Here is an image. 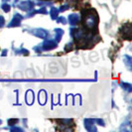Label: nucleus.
Segmentation results:
<instances>
[{"instance_id":"nucleus-1","label":"nucleus","mask_w":132,"mask_h":132,"mask_svg":"<svg viewBox=\"0 0 132 132\" xmlns=\"http://www.w3.org/2000/svg\"><path fill=\"white\" fill-rule=\"evenodd\" d=\"M97 23H98V17L94 11L93 13V11H90L89 13H86V16L84 17V25L89 30L95 29L97 26Z\"/></svg>"},{"instance_id":"nucleus-2","label":"nucleus","mask_w":132,"mask_h":132,"mask_svg":"<svg viewBox=\"0 0 132 132\" xmlns=\"http://www.w3.org/2000/svg\"><path fill=\"white\" fill-rule=\"evenodd\" d=\"M41 47H42V50L49 51V50L55 49L57 47V43L55 41H53V40H47L43 44H41Z\"/></svg>"},{"instance_id":"nucleus-3","label":"nucleus","mask_w":132,"mask_h":132,"mask_svg":"<svg viewBox=\"0 0 132 132\" xmlns=\"http://www.w3.org/2000/svg\"><path fill=\"white\" fill-rule=\"evenodd\" d=\"M18 8L21 9L22 11H32V9L34 8V4L31 2V1H24V2H21L19 5H18Z\"/></svg>"},{"instance_id":"nucleus-4","label":"nucleus","mask_w":132,"mask_h":132,"mask_svg":"<svg viewBox=\"0 0 132 132\" xmlns=\"http://www.w3.org/2000/svg\"><path fill=\"white\" fill-rule=\"evenodd\" d=\"M22 16L20 15V14H15L13 16V18H12V20H11V22L8 24V27L9 28H11V27H17L19 26L20 24H21V21H22Z\"/></svg>"},{"instance_id":"nucleus-5","label":"nucleus","mask_w":132,"mask_h":132,"mask_svg":"<svg viewBox=\"0 0 132 132\" xmlns=\"http://www.w3.org/2000/svg\"><path fill=\"white\" fill-rule=\"evenodd\" d=\"M84 123H85V127H86V129L87 131H96V128L94 126V120L93 119L86 118L85 119Z\"/></svg>"},{"instance_id":"nucleus-6","label":"nucleus","mask_w":132,"mask_h":132,"mask_svg":"<svg viewBox=\"0 0 132 132\" xmlns=\"http://www.w3.org/2000/svg\"><path fill=\"white\" fill-rule=\"evenodd\" d=\"M32 34H33L34 36H36V37H39V38H46L47 35H48V32H47L46 30H44V29H34L33 31H32Z\"/></svg>"},{"instance_id":"nucleus-7","label":"nucleus","mask_w":132,"mask_h":132,"mask_svg":"<svg viewBox=\"0 0 132 132\" xmlns=\"http://www.w3.org/2000/svg\"><path fill=\"white\" fill-rule=\"evenodd\" d=\"M69 23L72 25V26H75V25H77L78 23H79V17L78 14H71L70 16H69Z\"/></svg>"},{"instance_id":"nucleus-8","label":"nucleus","mask_w":132,"mask_h":132,"mask_svg":"<svg viewBox=\"0 0 132 132\" xmlns=\"http://www.w3.org/2000/svg\"><path fill=\"white\" fill-rule=\"evenodd\" d=\"M34 100V93L32 90H29L26 93V101L28 104H32Z\"/></svg>"},{"instance_id":"nucleus-9","label":"nucleus","mask_w":132,"mask_h":132,"mask_svg":"<svg viewBox=\"0 0 132 132\" xmlns=\"http://www.w3.org/2000/svg\"><path fill=\"white\" fill-rule=\"evenodd\" d=\"M55 33H56V41H57V42H60V41L62 40V36H63V34H64V31H63L62 29L57 28V29H55Z\"/></svg>"},{"instance_id":"nucleus-10","label":"nucleus","mask_w":132,"mask_h":132,"mask_svg":"<svg viewBox=\"0 0 132 132\" xmlns=\"http://www.w3.org/2000/svg\"><path fill=\"white\" fill-rule=\"evenodd\" d=\"M46 99H47V95H46V92L44 90H41L39 93V100H40V103L41 104H44L46 102Z\"/></svg>"},{"instance_id":"nucleus-11","label":"nucleus","mask_w":132,"mask_h":132,"mask_svg":"<svg viewBox=\"0 0 132 132\" xmlns=\"http://www.w3.org/2000/svg\"><path fill=\"white\" fill-rule=\"evenodd\" d=\"M121 86H122V88L126 90L127 93H131L132 90V86L130 84H127V82H121Z\"/></svg>"},{"instance_id":"nucleus-12","label":"nucleus","mask_w":132,"mask_h":132,"mask_svg":"<svg viewBox=\"0 0 132 132\" xmlns=\"http://www.w3.org/2000/svg\"><path fill=\"white\" fill-rule=\"evenodd\" d=\"M58 15H59V10H58L57 8H55V7H53V8L51 9V18H52L53 20L57 19Z\"/></svg>"},{"instance_id":"nucleus-13","label":"nucleus","mask_w":132,"mask_h":132,"mask_svg":"<svg viewBox=\"0 0 132 132\" xmlns=\"http://www.w3.org/2000/svg\"><path fill=\"white\" fill-rule=\"evenodd\" d=\"M124 63L127 65L128 69L131 70V58H130L129 56H125V57H124Z\"/></svg>"},{"instance_id":"nucleus-14","label":"nucleus","mask_w":132,"mask_h":132,"mask_svg":"<svg viewBox=\"0 0 132 132\" xmlns=\"http://www.w3.org/2000/svg\"><path fill=\"white\" fill-rule=\"evenodd\" d=\"M1 8H2V10H3V11H4V12H9V11H10V9H11V8H10V5H9V4H6V3H5V4H2V5H1Z\"/></svg>"},{"instance_id":"nucleus-15","label":"nucleus","mask_w":132,"mask_h":132,"mask_svg":"<svg viewBox=\"0 0 132 132\" xmlns=\"http://www.w3.org/2000/svg\"><path fill=\"white\" fill-rule=\"evenodd\" d=\"M69 5H68V4H65V5H63V6H61L60 7V11H61V12H64V11H66L67 9H69Z\"/></svg>"},{"instance_id":"nucleus-16","label":"nucleus","mask_w":132,"mask_h":132,"mask_svg":"<svg viewBox=\"0 0 132 132\" xmlns=\"http://www.w3.org/2000/svg\"><path fill=\"white\" fill-rule=\"evenodd\" d=\"M37 13H41V14H48V11L46 10V8H41L40 10H37Z\"/></svg>"},{"instance_id":"nucleus-17","label":"nucleus","mask_w":132,"mask_h":132,"mask_svg":"<svg viewBox=\"0 0 132 132\" xmlns=\"http://www.w3.org/2000/svg\"><path fill=\"white\" fill-rule=\"evenodd\" d=\"M17 122H18V119H9V121H8L9 125H15L14 123H17Z\"/></svg>"},{"instance_id":"nucleus-18","label":"nucleus","mask_w":132,"mask_h":132,"mask_svg":"<svg viewBox=\"0 0 132 132\" xmlns=\"http://www.w3.org/2000/svg\"><path fill=\"white\" fill-rule=\"evenodd\" d=\"M95 122H97V123H99V125H102L104 126V122H103V120L102 119H99V118H96V119H93Z\"/></svg>"},{"instance_id":"nucleus-19","label":"nucleus","mask_w":132,"mask_h":132,"mask_svg":"<svg viewBox=\"0 0 132 132\" xmlns=\"http://www.w3.org/2000/svg\"><path fill=\"white\" fill-rule=\"evenodd\" d=\"M4 25H5V20L2 16H0V28H2Z\"/></svg>"},{"instance_id":"nucleus-20","label":"nucleus","mask_w":132,"mask_h":132,"mask_svg":"<svg viewBox=\"0 0 132 132\" xmlns=\"http://www.w3.org/2000/svg\"><path fill=\"white\" fill-rule=\"evenodd\" d=\"M58 23H63V24H67L66 19H65L64 17H60V18H58Z\"/></svg>"},{"instance_id":"nucleus-21","label":"nucleus","mask_w":132,"mask_h":132,"mask_svg":"<svg viewBox=\"0 0 132 132\" xmlns=\"http://www.w3.org/2000/svg\"><path fill=\"white\" fill-rule=\"evenodd\" d=\"M72 45H73L72 43H69V44H67L66 51H68V50H69V51H71V50H72Z\"/></svg>"},{"instance_id":"nucleus-22","label":"nucleus","mask_w":132,"mask_h":132,"mask_svg":"<svg viewBox=\"0 0 132 132\" xmlns=\"http://www.w3.org/2000/svg\"><path fill=\"white\" fill-rule=\"evenodd\" d=\"M11 130L12 131H22L21 128H11Z\"/></svg>"},{"instance_id":"nucleus-23","label":"nucleus","mask_w":132,"mask_h":132,"mask_svg":"<svg viewBox=\"0 0 132 132\" xmlns=\"http://www.w3.org/2000/svg\"><path fill=\"white\" fill-rule=\"evenodd\" d=\"M1 123H2V121H1V120H0V124H1Z\"/></svg>"},{"instance_id":"nucleus-24","label":"nucleus","mask_w":132,"mask_h":132,"mask_svg":"<svg viewBox=\"0 0 132 132\" xmlns=\"http://www.w3.org/2000/svg\"><path fill=\"white\" fill-rule=\"evenodd\" d=\"M6 1H7V0H6ZM14 1H16V0H14Z\"/></svg>"}]
</instances>
